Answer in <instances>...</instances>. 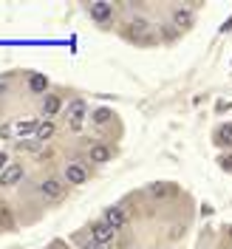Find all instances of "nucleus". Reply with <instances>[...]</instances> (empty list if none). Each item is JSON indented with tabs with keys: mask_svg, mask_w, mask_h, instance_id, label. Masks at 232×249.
I'll return each instance as SVG.
<instances>
[{
	"mask_svg": "<svg viewBox=\"0 0 232 249\" xmlns=\"http://www.w3.org/2000/svg\"><path fill=\"white\" fill-rule=\"evenodd\" d=\"M127 37L130 40H136V43H156V34H153V26L147 23V20H130V26H127Z\"/></svg>",
	"mask_w": 232,
	"mask_h": 249,
	"instance_id": "obj_1",
	"label": "nucleus"
},
{
	"mask_svg": "<svg viewBox=\"0 0 232 249\" xmlns=\"http://www.w3.org/2000/svg\"><path fill=\"white\" fill-rule=\"evenodd\" d=\"M82 249H105V244H96L93 238H88V241H82Z\"/></svg>",
	"mask_w": 232,
	"mask_h": 249,
	"instance_id": "obj_20",
	"label": "nucleus"
},
{
	"mask_svg": "<svg viewBox=\"0 0 232 249\" xmlns=\"http://www.w3.org/2000/svg\"><path fill=\"white\" fill-rule=\"evenodd\" d=\"M29 91L31 93H46L48 91V79L43 74H31L29 77Z\"/></svg>",
	"mask_w": 232,
	"mask_h": 249,
	"instance_id": "obj_14",
	"label": "nucleus"
},
{
	"mask_svg": "<svg viewBox=\"0 0 232 249\" xmlns=\"http://www.w3.org/2000/svg\"><path fill=\"white\" fill-rule=\"evenodd\" d=\"M193 20H196V17H193V12H190V9H176V12H173V26H176V29H190V26H193Z\"/></svg>",
	"mask_w": 232,
	"mask_h": 249,
	"instance_id": "obj_10",
	"label": "nucleus"
},
{
	"mask_svg": "<svg viewBox=\"0 0 232 249\" xmlns=\"http://www.w3.org/2000/svg\"><path fill=\"white\" fill-rule=\"evenodd\" d=\"M113 232H116V230L110 227L105 218H102V221H96V224L91 227V238L96 241V244H108L110 238H113Z\"/></svg>",
	"mask_w": 232,
	"mask_h": 249,
	"instance_id": "obj_3",
	"label": "nucleus"
},
{
	"mask_svg": "<svg viewBox=\"0 0 232 249\" xmlns=\"http://www.w3.org/2000/svg\"><path fill=\"white\" fill-rule=\"evenodd\" d=\"M176 187L167 184V181H153V184H147V196L150 198H164V196H170Z\"/></svg>",
	"mask_w": 232,
	"mask_h": 249,
	"instance_id": "obj_11",
	"label": "nucleus"
},
{
	"mask_svg": "<svg viewBox=\"0 0 232 249\" xmlns=\"http://www.w3.org/2000/svg\"><path fill=\"white\" fill-rule=\"evenodd\" d=\"M105 221H108L113 230H119L125 221H127V213H125V207H119V204H116V207H108V210H105Z\"/></svg>",
	"mask_w": 232,
	"mask_h": 249,
	"instance_id": "obj_8",
	"label": "nucleus"
},
{
	"mask_svg": "<svg viewBox=\"0 0 232 249\" xmlns=\"http://www.w3.org/2000/svg\"><path fill=\"white\" fill-rule=\"evenodd\" d=\"M23 178V167L20 164H9L6 170L0 173V187H12V184H17Z\"/></svg>",
	"mask_w": 232,
	"mask_h": 249,
	"instance_id": "obj_7",
	"label": "nucleus"
},
{
	"mask_svg": "<svg viewBox=\"0 0 232 249\" xmlns=\"http://www.w3.org/2000/svg\"><path fill=\"white\" fill-rule=\"evenodd\" d=\"M88 12L96 23H108L110 15H113V9H110V3H88Z\"/></svg>",
	"mask_w": 232,
	"mask_h": 249,
	"instance_id": "obj_6",
	"label": "nucleus"
},
{
	"mask_svg": "<svg viewBox=\"0 0 232 249\" xmlns=\"http://www.w3.org/2000/svg\"><path fill=\"white\" fill-rule=\"evenodd\" d=\"M34 136H37L40 142H48L51 136H54V122H48V119H46V122H40V124H37V133H34Z\"/></svg>",
	"mask_w": 232,
	"mask_h": 249,
	"instance_id": "obj_15",
	"label": "nucleus"
},
{
	"mask_svg": "<svg viewBox=\"0 0 232 249\" xmlns=\"http://www.w3.org/2000/svg\"><path fill=\"white\" fill-rule=\"evenodd\" d=\"M31 130H37V122H20L17 124V133H31Z\"/></svg>",
	"mask_w": 232,
	"mask_h": 249,
	"instance_id": "obj_19",
	"label": "nucleus"
},
{
	"mask_svg": "<svg viewBox=\"0 0 232 249\" xmlns=\"http://www.w3.org/2000/svg\"><path fill=\"white\" fill-rule=\"evenodd\" d=\"M218 164H221V170H232V153H221Z\"/></svg>",
	"mask_w": 232,
	"mask_h": 249,
	"instance_id": "obj_18",
	"label": "nucleus"
},
{
	"mask_svg": "<svg viewBox=\"0 0 232 249\" xmlns=\"http://www.w3.org/2000/svg\"><path fill=\"white\" fill-rule=\"evenodd\" d=\"M17 147H20V150H37V147H40V139H37V136H34V139H26V142H20Z\"/></svg>",
	"mask_w": 232,
	"mask_h": 249,
	"instance_id": "obj_17",
	"label": "nucleus"
},
{
	"mask_svg": "<svg viewBox=\"0 0 232 249\" xmlns=\"http://www.w3.org/2000/svg\"><path fill=\"white\" fill-rule=\"evenodd\" d=\"M82 119H85V102H82V99H74V102L68 105V122H71V127L79 130Z\"/></svg>",
	"mask_w": 232,
	"mask_h": 249,
	"instance_id": "obj_5",
	"label": "nucleus"
},
{
	"mask_svg": "<svg viewBox=\"0 0 232 249\" xmlns=\"http://www.w3.org/2000/svg\"><path fill=\"white\" fill-rule=\"evenodd\" d=\"M65 181H68V184H85V181H88V167L71 161V164L65 167Z\"/></svg>",
	"mask_w": 232,
	"mask_h": 249,
	"instance_id": "obj_4",
	"label": "nucleus"
},
{
	"mask_svg": "<svg viewBox=\"0 0 232 249\" xmlns=\"http://www.w3.org/2000/svg\"><path fill=\"white\" fill-rule=\"evenodd\" d=\"M40 193L46 196L48 201H60V198H62V193H65V184H62V181L57 178V176H48L46 181L40 184Z\"/></svg>",
	"mask_w": 232,
	"mask_h": 249,
	"instance_id": "obj_2",
	"label": "nucleus"
},
{
	"mask_svg": "<svg viewBox=\"0 0 232 249\" xmlns=\"http://www.w3.org/2000/svg\"><path fill=\"white\" fill-rule=\"evenodd\" d=\"M91 119H93L96 124H108L110 119H113V110H110V108H96V110L91 113Z\"/></svg>",
	"mask_w": 232,
	"mask_h": 249,
	"instance_id": "obj_16",
	"label": "nucleus"
},
{
	"mask_svg": "<svg viewBox=\"0 0 232 249\" xmlns=\"http://www.w3.org/2000/svg\"><path fill=\"white\" fill-rule=\"evenodd\" d=\"M6 159H9V156H6V153H0V173L6 170V164H9V161H6Z\"/></svg>",
	"mask_w": 232,
	"mask_h": 249,
	"instance_id": "obj_21",
	"label": "nucleus"
},
{
	"mask_svg": "<svg viewBox=\"0 0 232 249\" xmlns=\"http://www.w3.org/2000/svg\"><path fill=\"white\" fill-rule=\"evenodd\" d=\"M60 108H62V99L57 96V93H48V96H46V105H43V113H46V116H57V113H60Z\"/></svg>",
	"mask_w": 232,
	"mask_h": 249,
	"instance_id": "obj_13",
	"label": "nucleus"
},
{
	"mask_svg": "<svg viewBox=\"0 0 232 249\" xmlns=\"http://www.w3.org/2000/svg\"><path fill=\"white\" fill-rule=\"evenodd\" d=\"M218 147H232V122H224L221 127L215 130V136H213Z\"/></svg>",
	"mask_w": 232,
	"mask_h": 249,
	"instance_id": "obj_9",
	"label": "nucleus"
},
{
	"mask_svg": "<svg viewBox=\"0 0 232 249\" xmlns=\"http://www.w3.org/2000/svg\"><path fill=\"white\" fill-rule=\"evenodd\" d=\"M88 159H91L93 164H102V161L110 159V147L108 144H93L91 150H88Z\"/></svg>",
	"mask_w": 232,
	"mask_h": 249,
	"instance_id": "obj_12",
	"label": "nucleus"
},
{
	"mask_svg": "<svg viewBox=\"0 0 232 249\" xmlns=\"http://www.w3.org/2000/svg\"><path fill=\"white\" fill-rule=\"evenodd\" d=\"M227 108H232V102H230V99H224V102H218V110H227Z\"/></svg>",
	"mask_w": 232,
	"mask_h": 249,
	"instance_id": "obj_22",
	"label": "nucleus"
}]
</instances>
